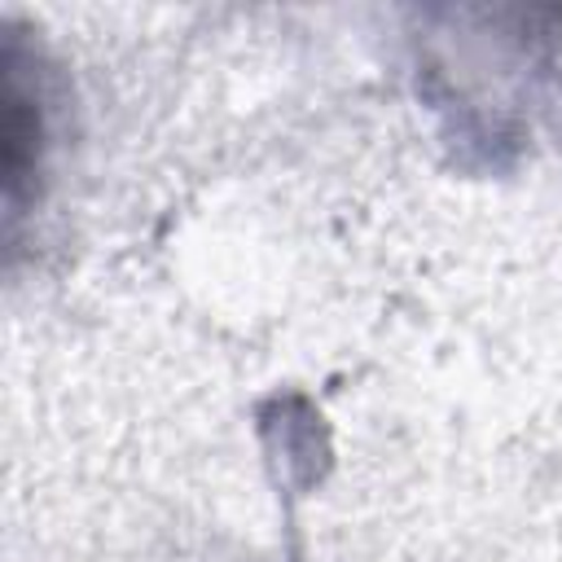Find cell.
Masks as SVG:
<instances>
[{
  "label": "cell",
  "instance_id": "obj_1",
  "mask_svg": "<svg viewBox=\"0 0 562 562\" xmlns=\"http://www.w3.org/2000/svg\"><path fill=\"white\" fill-rule=\"evenodd\" d=\"M4 110H9V123H4V171H9V202H18L22 193V180L35 171V149H40V101L26 92L13 57H9V70H4Z\"/></svg>",
  "mask_w": 562,
  "mask_h": 562
}]
</instances>
